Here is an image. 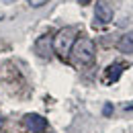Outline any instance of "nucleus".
<instances>
[{"mask_svg": "<svg viewBox=\"0 0 133 133\" xmlns=\"http://www.w3.org/2000/svg\"><path fill=\"white\" fill-rule=\"evenodd\" d=\"M94 55H96V47H94V41L88 39V37H78L74 47L70 51V59L74 66L86 68L90 64H94Z\"/></svg>", "mask_w": 133, "mask_h": 133, "instance_id": "obj_1", "label": "nucleus"}, {"mask_svg": "<svg viewBox=\"0 0 133 133\" xmlns=\"http://www.w3.org/2000/svg\"><path fill=\"white\" fill-rule=\"evenodd\" d=\"M76 35H78L76 27H64V29H59L57 33L53 35V51H55L62 59H68V57H70V51H72L76 39H78Z\"/></svg>", "mask_w": 133, "mask_h": 133, "instance_id": "obj_2", "label": "nucleus"}, {"mask_svg": "<svg viewBox=\"0 0 133 133\" xmlns=\"http://www.w3.org/2000/svg\"><path fill=\"white\" fill-rule=\"evenodd\" d=\"M23 125H25V129L29 133H39V131H45L47 121H45L41 115L29 113V115H25V119H23Z\"/></svg>", "mask_w": 133, "mask_h": 133, "instance_id": "obj_3", "label": "nucleus"}, {"mask_svg": "<svg viewBox=\"0 0 133 133\" xmlns=\"http://www.w3.org/2000/svg\"><path fill=\"white\" fill-rule=\"evenodd\" d=\"M94 18L98 25H109L113 21V8L104 2V0H98L94 4Z\"/></svg>", "mask_w": 133, "mask_h": 133, "instance_id": "obj_4", "label": "nucleus"}, {"mask_svg": "<svg viewBox=\"0 0 133 133\" xmlns=\"http://www.w3.org/2000/svg\"><path fill=\"white\" fill-rule=\"evenodd\" d=\"M35 51H37V55H41V57H49L51 51H53V37H51V35L39 37L37 43H35Z\"/></svg>", "mask_w": 133, "mask_h": 133, "instance_id": "obj_5", "label": "nucleus"}, {"mask_svg": "<svg viewBox=\"0 0 133 133\" xmlns=\"http://www.w3.org/2000/svg\"><path fill=\"white\" fill-rule=\"evenodd\" d=\"M125 64H119V62H115V64H111V66L104 70V82L107 84H115L117 80H119V76L123 74V70H125Z\"/></svg>", "mask_w": 133, "mask_h": 133, "instance_id": "obj_6", "label": "nucleus"}, {"mask_svg": "<svg viewBox=\"0 0 133 133\" xmlns=\"http://www.w3.org/2000/svg\"><path fill=\"white\" fill-rule=\"evenodd\" d=\"M117 49L121 51V53L131 55V53H133V31H127L125 35L119 37V41H117Z\"/></svg>", "mask_w": 133, "mask_h": 133, "instance_id": "obj_7", "label": "nucleus"}, {"mask_svg": "<svg viewBox=\"0 0 133 133\" xmlns=\"http://www.w3.org/2000/svg\"><path fill=\"white\" fill-rule=\"evenodd\" d=\"M45 2H47V0H29V4H31V6H35V8H37V6H43Z\"/></svg>", "mask_w": 133, "mask_h": 133, "instance_id": "obj_8", "label": "nucleus"}, {"mask_svg": "<svg viewBox=\"0 0 133 133\" xmlns=\"http://www.w3.org/2000/svg\"><path fill=\"white\" fill-rule=\"evenodd\" d=\"M111 113H113V107L107 104V107H104V115H111Z\"/></svg>", "mask_w": 133, "mask_h": 133, "instance_id": "obj_9", "label": "nucleus"}, {"mask_svg": "<svg viewBox=\"0 0 133 133\" xmlns=\"http://www.w3.org/2000/svg\"><path fill=\"white\" fill-rule=\"evenodd\" d=\"M78 2H80V4H88L90 0H78Z\"/></svg>", "mask_w": 133, "mask_h": 133, "instance_id": "obj_10", "label": "nucleus"}, {"mask_svg": "<svg viewBox=\"0 0 133 133\" xmlns=\"http://www.w3.org/2000/svg\"><path fill=\"white\" fill-rule=\"evenodd\" d=\"M2 125H4V119H2V117H0V127H2Z\"/></svg>", "mask_w": 133, "mask_h": 133, "instance_id": "obj_11", "label": "nucleus"}, {"mask_svg": "<svg viewBox=\"0 0 133 133\" xmlns=\"http://www.w3.org/2000/svg\"><path fill=\"white\" fill-rule=\"evenodd\" d=\"M2 18H4V15H2V12H0V21H2Z\"/></svg>", "mask_w": 133, "mask_h": 133, "instance_id": "obj_12", "label": "nucleus"}, {"mask_svg": "<svg viewBox=\"0 0 133 133\" xmlns=\"http://www.w3.org/2000/svg\"><path fill=\"white\" fill-rule=\"evenodd\" d=\"M39 133H43V131H39Z\"/></svg>", "mask_w": 133, "mask_h": 133, "instance_id": "obj_13", "label": "nucleus"}]
</instances>
